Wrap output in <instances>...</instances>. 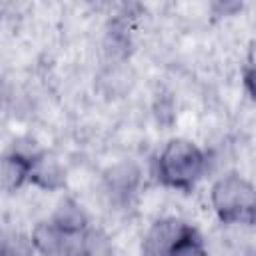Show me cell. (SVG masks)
<instances>
[{
	"mask_svg": "<svg viewBox=\"0 0 256 256\" xmlns=\"http://www.w3.org/2000/svg\"><path fill=\"white\" fill-rule=\"evenodd\" d=\"M202 168V156L200 152L184 142H172V146L166 150L162 160L164 176L172 184H188L192 182Z\"/></svg>",
	"mask_w": 256,
	"mask_h": 256,
	"instance_id": "obj_1",
	"label": "cell"
}]
</instances>
